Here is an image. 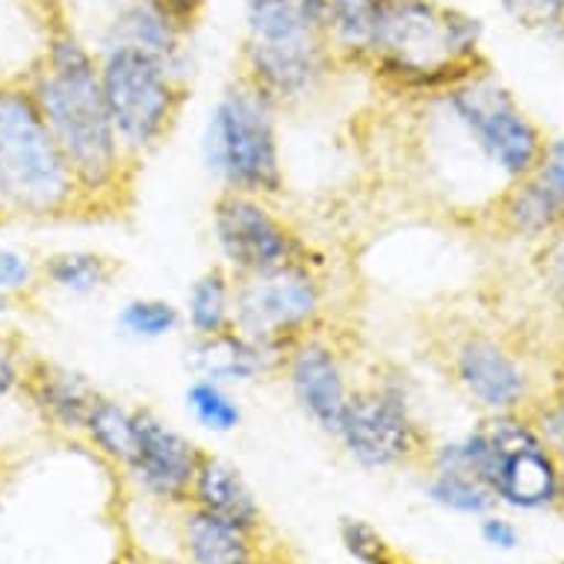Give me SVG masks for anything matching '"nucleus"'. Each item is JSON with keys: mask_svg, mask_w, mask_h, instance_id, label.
Wrapping results in <instances>:
<instances>
[{"mask_svg": "<svg viewBox=\"0 0 564 564\" xmlns=\"http://www.w3.org/2000/svg\"><path fill=\"white\" fill-rule=\"evenodd\" d=\"M28 89L75 172L84 204L119 193L130 154L104 101L98 54L75 28L63 21L51 28Z\"/></svg>", "mask_w": 564, "mask_h": 564, "instance_id": "f257e3e1", "label": "nucleus"}, {"mask_svg": "<svg viewBox=\"0 0 564 564\" xmlns=\"http://www.w3.org/2000/svg\"><path fill=\"white\" fill-rule=\"evenodd\" d=\"M364 65L393 89L444 95L481 65V21L435 0H379Z\"/></svg>", "mask_w": 564, "mask_h": 564, "instance_id": "f03ea898", "label": "nucleus"}, {"mask_svg": "<svg viewBox=\"0 0 564 564\" xmlns=\"http://www.w3.org/2000/svg\"><path fill=\"white\" fill-rule=\"evenodd\" d=\"M0 184L10 214L47 219L84 204L28 84H0Z\"/></svg>", "mask_w": 564, "mask_h": 564, "instance_id": "7ed1b4c3", "label": "nucleus"}, {"mask_svg": "<svg viewBox=\"0 0 564 564\" xmlns=\"http://www.w3.org/2000/svg\"><path fill=\"white\" fill-rule=\"evenodd\" d=\"M204 163L223 189L275 198L284 189L278 107L246 77H237L214 104L204 128Z\"/></svg>", "mask_w": 564, "mask_h": 564, "instance_id": "20e7f679", "label": "nucleus"}, {"mask_svg": "<svg viewBox=\"0 0 564 564\" xmlns=\"http://www.w3.org/2000/svg\"><path fill=\"white\" fill-rule=\"evenodd\" d=\"M98 68L104 101L130 158L158 149L186 101L184 65L119 45L98 51Z\"/></svg>", "mask_w": 564, "mask_h": 564, "instance_id": "39448f33", "label": "nucleus"}, {"mask_svg": "<svg viewBox=\"0 0 564 564\" xmlns=\"http://www.w3.org/2000/svg\"><path fill=\"white\" fill-rule=\"evenodd\" d=\"M323 307L325 288L314 260L234 275V328L281 358L293 343L314 332Z\"/></svg>", "mask_w": 564, "mask_h": 564, "instance_id": "423d86ee", "label": "nucleus"}, {"mask_svg": "<svg viewBox=\"0 0 564 564\" xmlns=\"http://www.w3.org/2000/svg\"><path fill=\"white\" fill-rule=\"evenodd\" d=\"M441 98L490 166L500 169L509 181L532 175L544 139L497 77L476 72Z\"/></svg>", "mask_w": 564, "mask_h": 564, "instance_id": "0eeeda50", "label": "nucleus"}, {"mask_svg": "<svg viewBox=\"0 0 564 564\" xmlns=\"http://www.w3.org/2000/svg\"><path fill=\"white\" fill-rule=\"evenodd\" d=\"M214 237L223 254V267L231 275H254L307 260V246L281 216L269 198L223 189L214 202Z\"/></svg>", "mask_w": 564, "mask_h": 564, "instance_id": "6e6552de", "label": "nucleus"}, {"mask_svg": "<svg viewBox=\"0 0 564 564\" xmlns=\"http://www.w3.org/2000/svg\"><path fill=\"white\" fill-rule=\"evenodd\" d=\"M337 441L367 470H388L416 453L411 402L402 379H379L370 388L351 390Z\"/></svg>", "mask_w": 564, "mask_h": 564, "instance_id": "1a4fd4ad", "label": "nucleus"}, {"mask_svg": "<svg viewBox=\"0 0 564 564\" xmlns=\"http://www.w3.org/2000/svg\"><path fill=\"white\" fill-rule=\"evenodd\" d=\"M490 446L485 485L514 509H541L558 497V464L535 429L511 414H497L481 426Z\"/></svg>", "mask_w": 564, "mask_h": 564, "instance_id": "9d476101", "label": "nucleus"}, {"mask_svg": "<svg viewBox=\"0 0 564 564\" xmlns=\"http://www.w3.org/2000/svg\"><path fill=\"white\" fill-rule=\"evenodd\" d=\"M337 63L328 39L293 42V45H258L242 42V75L260 95L281 107L307 101L332 75Z\"/></svg>", "mask_w": 564, "mask_h": 564, "instance_id": "9b49d317", "label": "nucleus"}, {"mask_svg": "<svg viewBox=\"0 0 564 564\" xmlns=\"http://www.w3.org/2000/svg\"><path fill=\"white\" fill-rule=\"evenodd\" d=\"M133 414H137V449L128 464L133 479L158 500H189L195 473L204 462L202 446L175 426H169L166 420H160L149 408H133Z\"/></svg>", "mask_w": 564, "mask_h": 564, "instance_id": "f8f14e48", "label": "nucleus"}, {"mask_svg": "<svg viewBox=\"0 0 564 564\" xmlns=\"http://www.w3.org/2000/svg\"><path fill=\"white\" fill-rule=\"evenodd\" d=\"M281 370L288 376L293 399L305 411V416H311L325 435L337 437L351 397L340 351L325 337H316L311 332L290 346L281 361Z\"/></svg>", "mask_w": 564, "mask_h": 564, "instance_id": "ddd939ff", "label": "nucleus"}, {"mask_svg": "<svg viewBox=\"0 0 564 564\" xmlns=\"http://www.w3.org/2000/svg\"><path fill=\"white\" fill-rule=\"evenodd\" d=\"M455 376L458 384L494 414H511L527 402V372L490 337L476 334L455 349Z\"/></svg>", "mask_w": 564, "mask_h": 564, "instance_id": "4468645a", "label": "nucleus"}, {"mask_svg": "<svg viewBox=\"0 0 564 564\" xmlns=\"http://www.w3.org/2000/svg\"><path fill=\"white\" fill-rule=\"evenodd\" d=\"M281 355L267 346H260L237 328L210 334V337H193L186 349V367L195 379H210L219 384H246L269 370L281 367Z\"/></svg>", "mask_w": 564, "mask_h": 564, "instance_id": "2eb2a0df", "label": "nucleus"}, {"mask_svg": "<svg viewBox=\"0 0 564 564\" xmlns=\"http://www.w3.org/2000/svg\"><path fill=\"white\" fill-rule=\"evenodd\" d=\"M21 388L28 390L33 405L65 432H84L95 402L104 397L89 376L54 361H33L24 367Z\"/></svg>", "mask_w": 564, "mask_h": 564, "instance_id": "dca6fc26", "label": "nucleus"}, {"mask_svg": "<svg viewBox=\"0 0 564 564\" xmlns=\"http://www.w3.org/2000/svg\"><path fill=\"white\" fill-rule=\"evenodd\" d=\"M189 502L195 509L207 511L249 535H254L263 523V511L254 500V490L246 485L240 470L214 455H204L202 467L195 473Z\"/></svg>", "mask_w": 564, "mask_h": 564, "instance_id": "f3484780", "label": "nucleus"}, {"mask_svg": "<svg viewBox=\"0 0 564 564\" xmlns=\"http://www.w3.org/2000/svg\"><path fill=\"white\" fill-rule=\"evenodd\" d=\"M184 546L193 564H254L249 532L195 506L184 514Z\"/></svg>", "mask_w": 564, "mask_h": 564, "instance_id": "a211bd4d", "label": "nucleus"}, {"mask_svg": "<svg viewBox=\"0 0 564 564\" xmlns=\"http://www.w3.org/2000/svg\"><path fill=\"white\" fill-rule=\"evenodd\" d=\"M184 319L193 337L228 332L234 325V275L225 267H210L195 278L186 293Z\"/></svg>", "mask_w": 564, "mask_h": 564, "instance_id": "6ab92c4d", "label": "nucleus"}, {"mask_svg": "<svg viewBox=\"0 0 564 564\" xmlns=\"http://www.w3.org/2000/svg\"><path fill=\"white\" fill-rule=\"evenodd\" d=\"M379 0H325V36L340 63L364 65Z\"/></svg>", "mask_w": 564, "mask_h": 564, "instance_id": "aec40b11", "label": "nucleus"}, {"mask_svg": "<svg viewBox=\"0 0 564 564\" xmlns=\"http://www.w3.org/2000/svg\"><path fill=\"white\" fill-rule=\"evenodd\" d=\"M39 272L45 278V284H51L59 293L93 296V293L110 288L116 263L98 251H56V254L42 260Z\"/></svg>", "mask_w": 564, "mask_h": 564, "instance_id": "412c9836", "label": "nucleus"}, {"mask_svg": "<svg viewBox=\"0 0 564 564\" xmlns=\"http://www.w3.org/2000/svg\"><path fill=\"white\" fill-rule=\"evenodd\" d=\"M84 432L98 453L121 464V467H128L133 449H137V414H133V408L121 405L119 399L101 397L95 402Z\"/></svg>", "mask_w": 564, "mask_h": 564, "instance_id": "4be33fe9", "label": "nucleus"}, {"mask_svg": "<svg viewBox=\"0 0 564 564\" xmlns=\"http://www.w3.org/2000/svg\"><path fill=\"white\" fill-rule=\"evenodd\" d=\"M502 216L511 225V231H518L520 237H544L555 228H564L555 207L546 202V195L529 175L514 181L511 193L502 202Z\"/></svg>", "mask_w": 564, "mask_h": 564, "instance_id": "5701e85b", "label": "nucleus"}, {"mask_svg": "<svg viewBox=\"0 0 564 564\" xmlns=\"http://www.w3.org/2000/svg\"><path fill=\"white\" fill-rule=\"evenodd\" d=\"M186 411L195 423L216 435H228L242 423L240 402L228 393V384L210 379H193L186 388Z\"/></svg>", "mask_w": 564, "mask_h": 564, "instance_id": "b1692460", "label": "nucleus"}, {"mask_svg": "<svg viewBox=\"0 0 564 564\" xmlns=\"http://www.w3.org/2000/svg\"><path fill=\"white\" fill-rule=\"evenodd\" d=\"M181 323H184L181 307H175L166 299H130L116 316L119 332L130 340L142 343L163 340L169 334H175Z\"/></svg>", "mask_w": 564, "mask_h": 564, "instance_id": "393cba45", "label": "nucleus"}, {"mask_svg": "<svg viewBox=\"0 0 564 564\" xmlns=\"http://www.w3.org/2000/svg\"><path fill=\"white\" fill-rule=\"evenodd\" d=\"M426 490L432 502L458 514H485L497 500L485 481L458 470H432Z\"/></svg>", "mask_w": 564, "mask_h": 564, "instance_id": "a878e982", "label": "nucleus"}, {"mask_svg": "<svg viewBox=\"0 0 564 564\" xmlns=\"http://www.w3.org/2000/svg\"><path fill=\"white\" fill-rule=\"evenodd\" d=\"M343 550L358 564H397V553L379 529L358 518L340 520Z\"/></svg>", "mask_w": 564, "mask_h": 564, "instance_id": "bb28decb", "label": "nucleus"}, {"mask_svg": "<svg viewBox=\"0 0 564 564\" xmlns=\"http://www.w3.org/2000/svg\"><path fill=\"white\" fill-rule=\"evenodd\" d=\"M532 181L538 184V189L546 195V202L553 204L555 214L564 225V139H553V142H544L541 149V158H538L535 169H532Z\"/></svg>", "mask_w": 564, "mask_h": 564, "instance_id": "cd10ccee", "label": "nucleus"}, {"mask_svg": "<svg viewBox=\"0 0 564 564\" xmlns=\"http://www.w3.org/2000/svg\"><path fill=\"white\" fill-rule=\"evenodd\" d=\"M502 7L511 19L529 30L562 28L564 0H502Z\"/></svg>", "mask_w": 564, "mask_h": 564, "instance_id": "c85d7f7f", "label": "nucleus"}, {"mask_svg": "<svg viewBox=\"0 0 564 564\" xmlns=\"http://www.w3.org/2000/svg\"><path fill=\"white\" fill-rule=\"evenodd\" d=\"M36 284V267L33 260L19 249H0V293L3 296H21Z\"/></svg>", "mask_w": 564, "mask_h": 564, "instance_id": "c756f323", "label": "nucleus"}, {"mask_svg": "<svg viewBox=\"0 0 564 564\" xmlns=\"http://www.w3.org/2000/svg\"><path fill=\"white\" fill-rule=\"evenodd\" d=\"M24 381V361L12 337L0 334V399H7L12 390L21 388Z\"/></svg>", "mask_w": 564, "mask_h": 564, "instance_id": "7c9ffc66", "label": "nucleus"}, {"mask_svg": "<svg viewBox=\"0 0 564 564\" xmlns=\"http://www.w3.org/2000/svg\"><path fill=\"white\" fill-rule=\"evenodd\" d=\"M149 3L160 7L186 33L195 28V21L202 19L204 7H207V0H149Z\"/></svg>", "mask_w": 564, "mask_h": 564, "instance_id": "2f4dec72", "label": "nucleus"}, {"mask_svg": "<svg viewBox=\"0 0 564 564\" xmlns=\"http://www.w3.org/2000/svg\"><path fill=\"white\" fill-rule=\"evenodd\" d=\"M481 538H485V544L497 546V550H514L520 544V532L506 518L481 520Z\"/></svg>", "mask_w": 564, "mask_h": 564, "instance_id": "473e14b6", "label": "nucleus"}, {"mask_svg": "<svg viewBox=\"0 0 564 564\" xmlns=\"http://www.w3.org/2000/svg\"><path fill=\"white\" fill-rule=\"evenodd\" d=\"M553 288H555V293H558V302L564 305V242L553 260Z\"/></svg>", "mask_w": 564, "mask_h": 564, "instance_id": "72a5a7b5", "label": "nucleus"}, {"mask_svg": "<svg viewBox=\"0 0 564 564\" xmlns=\"http://www.w3.org/2000/svg\"><path fill=\"white\" fill-rule=\"evenodd\" d=\"M553 432H555V441H558V446H562V453H564V405L553 414Z\"/></svg>", "mask_w": 564, "mask_h": 564, "instance_id": "f704fd0d", "label": "nucleus"}, {"mask_svg": "<svg viewBox=\"0 0 564 564\" xmlns=\"http://www.w3.org/2000/svg\"><path fill=\"white\" fill-rule=\"evenodd\" d=\"M10 307H12V299H10V296H3V293H0V316L10 314Z\"/></svg>", "mask_w": 564, "mask_h": 564, "instance_id": "c9c22d12", "label": "nucleus"}, {"mask_svg": "<svg viewBox=\"0 0 564 564\" xmlns=\"http://www.w3.org/2000/svg\"><path fill=\"white\" fill-rule=\"evenodd\" d=\"M10 214V207H7V198H3V184H0V216Z\"/></svg>", "mask_w": 564, "mask_h": 564, "instance_id": "e433bc0d", "label": "nucleus"}, {"mask_svg": "<svg viewBox=\"0 0 564 564\" xmlns=\"http://www.w3.org/2000/svg\"><path fill=\"white\" fill-rule=\"evenodd\" d=\"M305 3H311L314 10H319L325 15V0H305Z\"/></svg>", "mask_w": 564, "mask_h": 564, "instance_id": "4c0bfd02", "label": "nucleus"}, {"mask_svg": "<svg viewBox=\"0 0 564 564\" xmlns=\"http://www.w3.org/2000/svg\"><path fill=\"white\" fill-rule=\"evenodd\" d=\"M562 564H564V558H562Z\"/></svg>", "mask_w": 564, "mask_h": 564, "instance_id": "58836bf2", "label": "nucleus"}]
</instances>
